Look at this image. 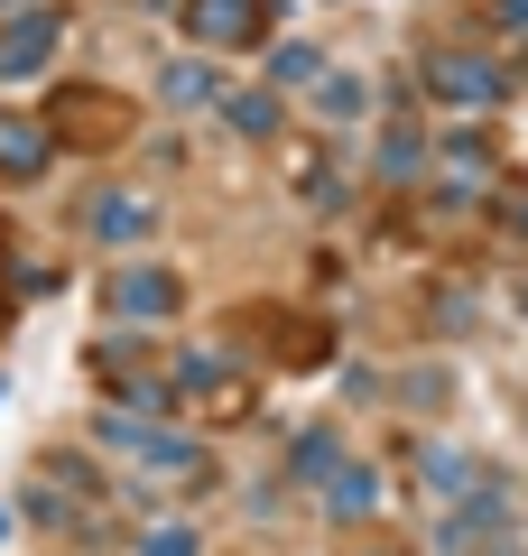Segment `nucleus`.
<instances>
[{"mask_svg": "<svg viewBox=\"0 0 528 556\" xmlns=\"http://www.w3.org/2000/svg\"><path fill=\"white\" fill-rule=\"evenodd\" d=\"M38 121H47V139H56V149H121V139L139 130V102L112 93V84H65Z\"/></svg>", "mask_w": 528, "mask_h": 556, "instance_id": "1", "label": "nucleus"}, {"mask_svg": "<svg viewBox=\"0 0 528 556\" xmlns=\"http://www.w3.org/2000/svg\"><path fill=\"white\" fill-rule=\"evenodd\" d=\"M232 334H241V343H269V353H260L269 371H315V362L334 353L325 325H315V316H288V306H241Z\"/></svg>", "mask_w": 528, "mask_h": 556, "instance_id": "2", "label": "nucleus"}, {"mask_svg": "<svg viewBox=\"0 0 528 556\" xmlns=\"http://www.w3.org/2000/svg\"><path fill=\"white\" fill-rule=\"evenodd\" d=\"M93 380L112 390V408H130V417H167V408H176L167 371H158L139 343H121V334H102V343H93Z\"/></svg>", "mask_w": 528, "mask_h": 556, "instance_id": "3", "label": "nucleus"}, {"mask_svg": "<svg viewBox=\"0 0 528 556\" xmlns=\"http://www.w3.org/2000/svg\"><path fill=\"white\" fill-rule=\"evenodd\" d=\"M417 84H427L436 102H454V112H491V102L510 93V75L491 56H464V47H427L417 56Z\"/></svg>", "mask_w": 528, "mask_h": 556, "instance_id": "4", "label": "nucleus"}, {"mask_svg": "<svg viewBox=\"0 0 528 556\" xmlns=\"http://www.w3.org/2000/svg\"><path fill=\"white\" fill-rule=\"evenodd\" d=\"M482 195H501V159H491V139L482 130H445L436 139V204H482Z\"/></svg>", "mask_w": 528, "mask_h": 556, "instance_id": "5", "label": "nucleus"}, {"mask_svg": "<svg viewBox=\"0 0 528 556\" xmlns=\"http://www.w3.org/2000/svg\"><path fill=\"white\" fill-rule=\"evenodd\" d=\"M176 20H186V38L196 47H260L269 38V0H176Z\"/></svg>", "mask_w": 528, "mask_h": 556, "instance_id": "6", "label": "nucleus"}, {"mask_svg": "<svg viewBox=\"0 0 528 556\" xmlns=\"http://www.w3.org/2000/svg\"><path fill=\"white\" fill-rule=\"evenodd\" d=\"M167 390H176V399H196V408H223V417L251 408V380H241L223 353H176V362H167Z\"/></svg>", "mask_w": 528, "mask_h": 556, "instance_id": "7", "label": "nucleus"}, {"mask_svg": "<svg viewBox=\"0 0 528 556\" xmlns=\"http://www.w3.org/2000/svg\"><path fill=\"white\" fill-rule=\"evenodd\" d=\"M176 306H186V278H176V269H149V260H130V269L112 278V316H121V325H167Z\"/></svg>", "mask_w": 528, "mask_h": 556, "instance_id": "8", "label": "nucleus"}, {"mask_svg": "<svg viewBox=\"0 0 528 556\" xmlns=\"http://www.w3.org/2000/svg\"><path fill=\"white\" fill-rule=\"evenodd\" d=\"M65 38V10H20V20H0V75H38Z\"/></svg>", "mask_w": 528, "mask_h": 556, "instance_id": "9", "label": "nucleus"}, {"mask_svg": "<svg viewBox=\"0 0 528 556\" xmlns=\"http://www.w3.org/2000/svg\"><path fill=\"white\" fill-rule=\"evenodd\" d=\"M47 159H56L47 121H28V112H0V177H10V186H28V177H47Z\"/></svg>", "mask_w": 528, "mask_h": 556, "instance_id": "10", "label": "nucleus"}, {"mask_svg": "<svg viewBox=\"0 0 528 556\" xmlns=\"http://www.w3.org/2000/svg\"><path fill=\"white\" fill-rule=\"evenodd\" d=\"M149 223H158L149 195H93V204H84V241H112V251L149 241Z\"/></svg>", "mask_w": 528, "mask_h": 556, "instance_id": "11", "label": "nucleus"}, {"mask_svg": "<svg viewBox=\"0 0 528 556\" xmlns=\"http://www.w3.org/2000/svg\"><path fill=\"white\" fill-rule=\"evenodd\" d=\"M325 510L343 519V529H352V519H372L380 510V473H372V464H334V473H325Z\"/></svg>", "mask_w": 528, "mask_h": 556, "instance_id": "12", "label": "nucleus"}, {"mask_svg": "<svg viewBox=\"0 0 528 556\" xmlns=\"http://www.w3.org/2000/svg\"><path fill=\"white\" fill-rule=\"evenodd\" d=\"M417 159H427V130H417V121H390V130H380L372 177H380V186H408V177H417Z\"/></svg>", "mask_w": 528, "mask_h": 556, "instance_id": "13", "label": "nucleus"}, {"mask_svg": "<svg viewBox=\"0 0 528 556\" xmlns=\"http://www.w3.org/2000/svg\"><path fill=\"white\" fill-rule=\"evenodd\" d=\"M417 482H427L436 501H464V492H473L482 473H473V464L454 455V445H417Z\"/></svg>", "mask_w": 528, "mask_h": 556, "instance_id": "14", "label": "nucleus"}, {"mask_svg": "<svg viewBox=\"0 0 528 556\" xmlns=\"http://www.w3.org/2000/svg\"><path fill=\"white\" fill-rule=\"evenodd\" d=\"M334 464H343V437H334V427H306V437L288 445V473H297V482H325Z\"/></svg>", "mask_w": 528, "mask_h": 556, "instance_id": "15", "label": "nucleus"}, {"mask_svg": "<svg viewBox=\"0 0 528 556\" xmlns=\"http://www.w3.org/2000/svg\"><path fill=\"white\" fill-rule=\"evenodd\" d=\"M158 93H167V102H223V84H214V65H204V56H176L167 75H158Z\"/></svg>", "mask_w": 528, "mask_h": 556, "instance_id": "16", "label": "nucleus"}, {"mask_svg": "<svg viewBox=\"0 0 528 556\" xmlns=\"http://www.w3.org/2000/svg\"><path fill=\"white\" fill-rule=\"evenodd\" d=\"M214 112H223V121H232V130H241V139H269V130H278V93H223V102H214Z\"/></svg>", "mask_w": 528, "mask_h": 556, "instance_id": "17", "label": "nucleus"}, {"mask_svg": "<svg viewBox=\"0 0 528 556\" xmlns=\"http://www.w3.org/2000/svg\"><path fill=\"white\" fill-rule=\"evenodd\" d=\"M315 112H325V121H362V112H372V84H362V75H325V84H315Z\"/></svg>", "mask_w": 528, "mask_h": 556, "instance_id": "18", "label": "nucleus"}, {"mask_svg": "<svg viewBox=\"0 0 528 556\" xmlns=\"http://www.w3.org/2000/svg\"><path fill=\"white\" fill-rule=\"evenodd\" d=\"M269 84H297V93H315V84H325V47H306V38L278 47V56H269Z\"/></svg>", "mask_w": 528, "mask_h": 556, "instance_id": "19", "label": "nucleus"}, {"mask_svg": "<svg viewBox=\"0 0 528 556\" xmlns=\"http://www.w3.org/2000/svg\"><path fill=\"white\" fill-rule=\"evenodd\" d=\"M139 556H204V538L196 529H149V538H139Z\"/></svg>", "mask_w": 528, "mask_h": 556, "instance_id": "20", "label": "nucleus"}, {"mask_svg": "<svg viewBox=\"0 0 528 556\" xmlns=\"http://www.w3.org/2000/svg\"><path fill=\"white\" fill-rule=\"evenodd\" d=\"M491 204H501V223H510V232L528 241V186H501V195H491Z\"/></svg>", "mask_w": 528, "mask_h": 556, "instance_id": "21", "label": "nucleus"}, {"mask_svg": "<svg viewBox=\"0 0 528 556\" xmlns=\"http://www.w3.org/2000/svg\"><path fill=\"white\" fill-rule=\"evenodd\" d=\"M491 20H501V28H528V0H491Z\"/></svg>", "mask_w": 528, "mask_h": 556, "instance_id": "22", "label": "nucleus"}, {"mask_svg": "<svg viewBox=\"0 0 528 556\" xmlns=\"http://www.w3.org/2000/svg\"><path fill=\"white\" fill-rule=\"evenodd\" d=\"M0 10H28V0H0Z\"/></svg>", "mask_w": 528, "mask_h": 556, "instance_id": "23", "label": "nucleus"}, {"mask_svg": "<svg viewBox=\"0 0 528 556\" xmlns=\"http://www.w3.org/2000/svg\"><path fill=\"white\" fill-rule=\"evenodd\" d=\"M0 251H10V223H0Z\"/></svg>", "mask_w": 528, "mask_h": 556, "instance_id": "24", "label": "nucleus"}, {"mask_svg": "<svg viewBox=\"0 0 528 556\" xmlns=\"http://www.w3.org/2000/svg\"><path fill=\"white\" fill-rule=\"evenodd\" d=\"M380 556H399V547H380Z\"/></svg>", "mask_w": 528, "mask_h": 556, "instance_id": "25", "label": "nucleus"}]
</instances>
